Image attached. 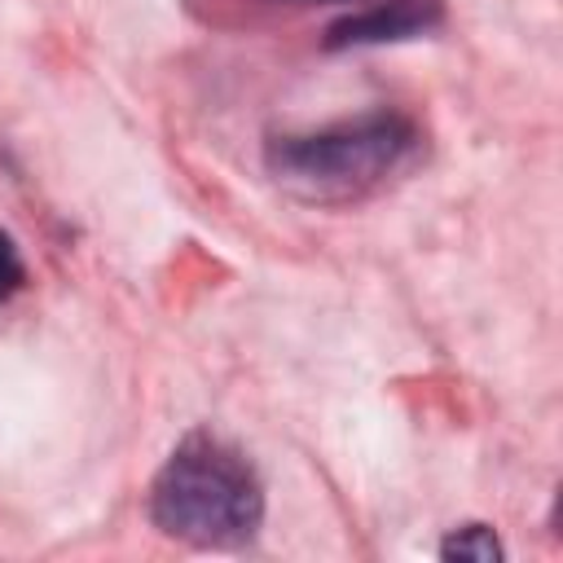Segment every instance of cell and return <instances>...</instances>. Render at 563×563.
I'll use <instances>...</instances> for the list:
<instances>
[{
  "mask_svg": "<svg viewBox=\"0 0 563 563\" xmlns=\"http://www.w3.org/2000/svg\"><path fill=\"white\" fill-rule=\"evenodd\" d=\"M22 282H26V268H22V255H18V246H13V238L0 229V303L4 299H13L18 290H22Z\"/></svg>",
  "mask_w": 563,
  "mask_h": 563,
  "instance_id": "cell-5",
  "label": "cell"
},
{
  "mask_svg": "<svg viewBox=\"0 0 563 563\" xmlns=\"http://www.w3.org/2000/svg\"><path fill=\"white\" fill-rule=\"evenodd\" d=\"M440 22V0H378L343 22L330 26V48L343 44H383V40H409Z\"/></svg>",
  "mask_w": 563,
  "mask_h": 563,
  "instance_id": "cell-3",
  "label": "cell"
},
{
  "mask_svg": "<svg viewBox=\"0 0 563 563\" xmlns=\"http://www.w3.org/2000/svg\"><path fill=\"white\" fill-rule=\"evenodd\" d=\"M418 150V128L405 114L374 110L308 136L268 145V172L303 202H356L396 176Z\"/></svg>",
  "mask_w": 563,
  "mask_h": 563,
  "instance_id": "cell-2",
  "label": "cell"
},
{
  "mask_svg": "<svg viewBox=\"0 0 563 563\" xmlns=\"http://www.w3.org/2000/svg\"><path fill=\"white\" fill-rule=\"evenodd\" d=\"M150 515L176 541L224 550L255 537L264 519V488L238 449L194 431L163 462L150 488Z\"/></svg>",
  "mask_w": 563,
  "mask_h": 563,
  "instance_id": "cell-1",
  "label": "cell"
},
{
  "mask_svg": "<svg viewBox=\"0 0 563 563\" xmlns=\"http://www.w3.org/2000/svg\"><path fill=\"white\" fill-rule=\"evenodd\" d=\"M444 559H475V563H493L501 559V541L493 537V528L484 523H466L462 532H453L444 545H440Z\"/></svg>",
  "mask_w": 563,
  "mask_h": 563,
  "instance_id": "cell-4",
  "label": "cell"
}]
</instances>
